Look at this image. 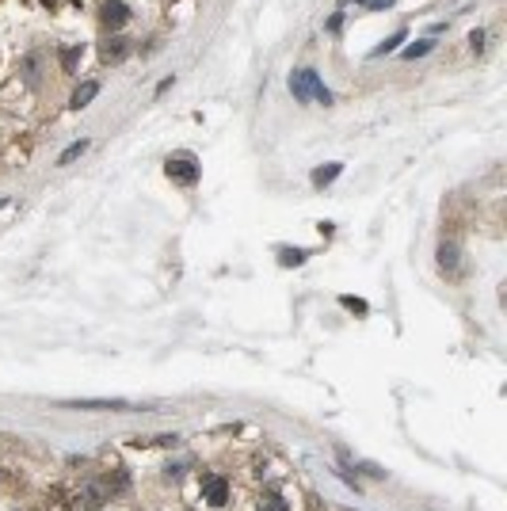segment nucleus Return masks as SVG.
<instances>
[{
	"label": "nucleus",
	"mask_w": 507,
	"mask_h": 511,
	"mask_svg": "<svg viewBox=\"0 0 507 511\" xmlns=\"http://www.w3.org/2000/svg\"><path fill=\"white\" fill-rule=\"evenodd\" d=\"M80 54H84V46H69V50L61 54V69L73 73V69H77V61H80Z\"/></svg>",
	"instance_id": "14"
},
{
	"label": "nucleus",
	"mask_w": 507,
	"mask_h": 511,
	"mask_svg": "<svg viewBox=\"0 0 507 511\" xmlns=\"http://www.w3.org/2000/svg\"><path fill=\"white\" fill-rule=\"evenodd\" d=\"M431 50H435V39H420V42L405 46V58L416 61V58H424V54H431Z\"/></svg>",
	"instance_id": "10"
},
{
	"label": "nucleus",
	"mask_w": 507,
	"mask_h": 511,
	"mask_svg": "<svg viewBox=\"0 0 507 511\" xmlns=\"http://www.w3.org/2000/svg\"><path fill=\"white\" fill-rule=\"evenodd\" d=\"M389 4H393V0H366V8H370V12H386Z\"/></svg>",
	"instance_id": "16"
},
{
	"label": "nucleus",
	"mask_w": 507,
	"mask_h": 511,
	"mask_svg": "<svg viewBox=\"0 0 507 511\" xmlns=\"http://www.w3.org/2000/svg\"><path fill=\"white\" fill-rule=\"evenodd\" d=\"M279 263H283V267H290V263H305V248H279Z\"/></svg>",
	"instance_id": "13"
},
{
	"label": "nucleus",
	"mask_w": 507,
	"mask_h": 511,
	"mask_svg": "<svg viewBox=\"0 0 507 511\" xmlns=\"http://www.w3.org/2000/svg\"><path fill=\"white\" fill-rule=\"evenodd\" d=\"M347 309H355V313H366V301H359V298H340Z\"/></svg>",
	"instance_id": "15"
},
{
	"label": "nucleus",
	"mask_w": 507,
	"mask_h": 511,
	"mask_svg": "<svg viewBox=\"0 0 507 511\" xmlns=\"http://www.w3.org/2000/svg\"><path fill=\"white\" fill-rule=\"evenodd\" d=\"M259 511H290V507L279 492H264V496H259Z\"/></svg>",
	"instance_id": "12"
},
{
	"label": "nucleus",
	"mask_w": 507,
	"mask_h": 511,
	"mask_svg": "<svg viewBox=\"0 0 507 511\" xmlns=\"http://www.w3.org/2000/svg\"><path fill=\"white\" fill-rule=\"evenodd\" d=\"M340 27H343V12H336L332 20H328V31H340Z\"/></svg>",
	"instance_id": "18"
},
{
	"label": "nucleus",
	"mask_w": 507,
	"mask_h": 511,
	"mask_svg": "<svg viewBox=\"0 0 507 511\" xmlns=\"http://www.w3.org/2000/svg\"><path fill=\"white\" fill-rule=\"evenodd\" d=\"M168 176H172L176 184L191 187L195 179H199V164H195V157H187V153H180V157H168Z\"/></svg>",
	"instance_id": "3"
},
{
	"label": "nucleus",
	"mask_w": 507,
	"mask_h": 511,
	"mask_svg": "<svg viewBox=\"0 0 507 511\" xmlns=\"http://www.w3.org/2000/svg\"><path fill=\"white\" fill-rule=\"evenodd\" d=\"M469 42H473V50H484V31H473V35H469Z\"/></svg>",
	"instance_id": "17"
},
{
	"label": "nucleus",
	"mask_w": 507,
	"mask_h": 511,
	"mask_svg": "<svg viewBox=\"0 0 507 511\" xmlns=\"http://www.w3.org/2000/svg\"><path fill=\"white\" fill-rule=\"evenodd\" d=\"M88 145H92V141H88V138H80V141H73V145H69V149H61V157H58V164L65 168V164H69V160H77L80 153H88Z\"/></svg>",
	"instance_id": "8"
},
{
	"label": "nucleus",
	"mask_w": 507,
	"mask_h": 511,
	"mask_svg": "<svg viewBox=\"0 0 507 511\" xmlns=\"http://www.w3.org/2000/svg\"><path fill=\"white\" fill-rule=\"evenodd\" d=\"M96 96H99V80H84V84H80V88H77V92H73L69 107H73V111H80V107H88V103H92V100H96Z\"/></svg>",
	"instance_id": "6"
},
{
	"label": "nucleus",
	"mask_w": 507,
	"mask_h": 511,
	"mask_svg": "<svg viewBox=\"0 0 507 511\" xmlns=\"http://www.w3.org/2000/svg\"><path fill=\"white\" fill-rule=\"evenodd\" d=\"M343 172V164H328V168H317L313 172V187H324V184H332L336 176Z\"/></svg>",
	"instance_id": "11"
},
{
	"label": "nucleus",
	"mask_w": 507,
	"mask_h": 511,
	"mask_svg": "<svg viewBox=\"0 0 507 511\" xmlns=\"http://www.w3.org/2000/svg\"><path fill=\"white\" fill-rule=\"evenodd\" d=\"M126 54H130V46L122 42V39H115V42H107V46H103V61H122Z\"/></svg>",
	"instance_id": "9"
},
{
	"label": "nucleus",
	"mask_w": 507,
	"mask_h": 511,
	"mask_svg": "<svg viewBox=\"0 0 507 511\" xmlns=\"http://www.w3.org/2000/svg\"><path fill=\"white\" fill-rule=\"evenodd\" d=\"M202 500L210 507H221L225 500H229V485H225V477H218V473H206L202 477Z\"/></svg>",
	"instance_id": "4"
},
{
	"label": "nucleus",
	"mask_w": 507,
	"mask_h": 511,
	"mask_svg": "<svg viewBox=\"0 0 507 511\" xmlns=\"http://www.w3.org/2000/svg\"><path fill=\"white\" fill-rule=\"evenodd\" d=\"M290 92H294V100H302V103H332V92L324 88V80L317 77L313 69H294L290 73Z\"/></svg>",
	"instance_id": "1"
},
{
	"label": "nucleus",
	"mask_w": 507,
	"mask_h": 511,
	"mask_svg": "<svg viewBox=\"0 0 507 511\" xmlns=\"http://www.w3.org/2000/svg\"><path fill=\"white\" fill-rule=\"evenodd\" d=\"M61 409H84V412H130L134 404H130V401H118V397H111V401H99V397H80V401H61Z\"/></svg>",
	"instance_id": "2"
},
{
	"label": "nucleus",
	"mask_w": 507,
	"mask_h": 511,
	"mask_svg": "<svg viewBox=\"0 0 507 511\" xmlns=\"http://www.w3.org/2000/svg\"><path fill=\"white\" fill-rule=\"evenodd\" d=\"M99 20L107 23V27H122V23L130 20V8L122 4V0H107V4L99 8Z\"/></svg>",
	"instance_id": "5"
},
{
	"label": "nucleus",
	"mask_w": 507,
	"mask_h": 511,
	"mask_svg": "<svg viewBox=\"0 0 507 511\" xmlns=\"http://www.w3.org/2000/svg\"><path fill=\"white\" fill-rule=\"evenodd\" d=\"M405 39H408V35H405V31L389 35V39H386V42H381V46H374V50H370V58H386V54H393V50H397V46H401V42H405Z\"/></svg>",
	"instance_id": "7"
}]
</instances>
